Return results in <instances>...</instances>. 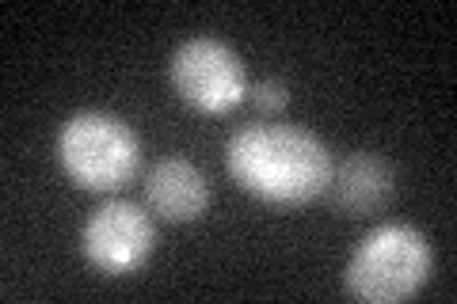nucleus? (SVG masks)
Segmentation results:
<instances>
[{
	"instance_id": "nucleus-1",
	"label": "nucleus",
	"mask_w": 457,
	"mask_h": 304,
	"mask_svg": "<svg viewBox=\"0 0 457 304\" xmlns=\"http://www.w3.org/2000/svg\"><path fill=\"white\" fill-rule=\"evenodd\" d=\"M225 168L245 194L267 206H309L328 191L332 152L305 126L252 122L225 141Z\"/></svg>"
},
{
	"instance_id": "nucleus-2",
	"label": "nucleus",
	"mask_w": 457,
	"mask_h": 304,
	"mask_svg": "<svg viewBox=\"0 0 457 304\" xmlns=\"http://www.w3.org/2000/svg\"><path fill=\"white\" fill-rule=\"evenodd\" d=\"M435 251L420 228L404 221L378 225L354 248L343 270V289L366 304H400L431 282Z\"/></svg>"
},
{
	"instance_id": "nucleus-3",
	"label": "nucleus",
	"mask_w": 457,
	"mask_h": 304,
	"mask_svg": "<svg viewBox=\"0 0 457 304\" xmlns=\"http://www.w3.org/2000/svg\"><path fill=\"white\" fill-rule=\"evenodd\" d=\"M57 160L80 191L114 194L137 179L141 141L119 114L80 111L57 129Z\"/></svg>"
},
{
	"instance_id": "nucleus-4",
	"label": "nucleus",
	"mask_w": 457,
	"mask_h": 304,
	"mask_svg": "<svg viewBox=\"0 0 457 304\" xmlns=\"http://www.w3.org/2000/svg\"><path fill=\"white\" fill-rule=\"evenodd\" d=\"M168 80L183 103L198 114H228L248 95V69L221 38H187L168 62Z\"/></svg>"
},
{
	"instance_id": "nucleus-5",
	"label": "nucleus",
	"mask_w": 457,
	"mask_h": 304,
	"mask_svg": "<svg viewBox=\"0 0 457 304\" xmlns=\"http://www.w3.org/2000/svg\"><path fill=\"white\" fill-rule=\"evenodd\" d=\"M156 248V225L137 201H104L80 228V251L84 259L104 270L107 278H126L149 263Z\"/></svg>"
},
{
	"instance_id": "nucleus-6",
	"label": "nucleus",
	"mask_w": 457,
	"mask_h": 304,
	"mask_svg": "<svg viewBox=\"0 0 457 304\" xmlns=\"http://www.w3.org/2000/svg\"><path fill=\"white\" fill-rule=\"evenodd\" d=\"M145 206L168 225H191L210 206V183L187 156H164L145 176Z\"/></svg>"
},
{
	"instance_id": "nucleus-7",
	"label": "nucleus",
	"mask_w": 457,
	"mask_h": 304,
	"mask_svg": "<svg viewBox=\"0 0 457 304\" xmlns=\"http://www.w3.org/2000/svg\"><path fill=\"white\" fill-rule=\"evenodd\" d=\"M324 194L339 217H354V221L374 217L393 198V168L374 152H351L347 160L332 168Z\"/></svg>"
},
{
	"instance_id": "nucleus-8",
	"label": "nucleus",
	"mask_w": 457,
	"mask_h": 304,
	"mask_svg": "<svg viewBox=\"0 0 457 304\" xmlns=\"http://www.w3.org/2000/svg\"><path fill=\"white\" fill-rule=\"evenodd\" d=\"M252 103L260 114H282L290 107V88H286L282 80H260L252 88Z\"/></svg>"
}]
</instances>
